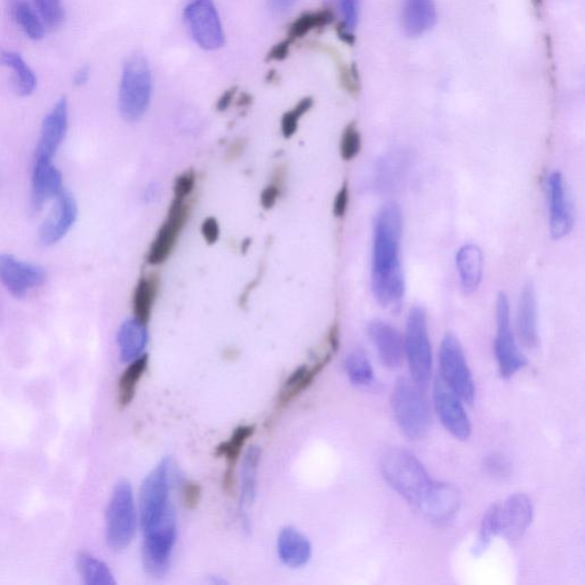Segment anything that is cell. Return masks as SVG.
Instances as JSON below:
<instances>
[{
	"mask_svg": "<svg viewBox=\"0 0 585 585\" xmlns=\"http://www.w3.org/2000/svg\"><path fill=\"white\" fill-rule=\"evenodd\" d=\"M88 79H90V68L82 67L76 72L75 84L82 86L88 82Z\"/></svg>",
	"mask_w": 585,
	"mask_h": 585,
	"instance_id": "11a10c76",
	"label": "cell"
},
{
	"mask_svg": "<svg viewBox=\"0 0 585 585\" xmlns=\"http://www.w3.org/2000/svg\"><path fill=\"white\" fill-rule=\"evenodd\" d=\"M78 219V205L70 192L63 191L56 197V204L39 229V240L45 246L61 242Z\"/></svg>",
	"mask_w": 585,
	"mask_h": 585,
	"instance_id": "d6986e66",
	"label": "cell"
},
{
	"mask_svg": "<svg viewBox=\"0 0 585 585\" xmlns=\"http://www.w3.org/2000/svg\"><path fill=\"white\" fill-rule=\"evenodd\" d=\"M547 194L551 237L555 240L563 239L573 229L574 214L562 173L550 174L547 181Z\"/></svg>",
	"mask_w": 585,
	"mask_h": 585,
	"instance_id": "9a60e30c",
	"label": "cell"
},
{
	"mask_svg": "<svg viewBox=\"0 0 585 585\" xmlns=\"http://www.w3.org/2000/svg\"><path fill=\"white\" fill-rule=\"evenodd\" d=\"M202 234L207 244L214 245L218 243L221 234L218 220L215 218H207L203 222Z\"/></svg>",
	"mask_w": 585,
	"mask_h": 585,
	"instance_id": "bcb514c9",
	"label": "cell"
},
{
	"mask_svg": "<svg viewBox=\"0 0 585 585\" xmlns=\"http://www.w3.org/2000/svg\"><path fill=\"white\" fill-rule=\"evenodd\" d=\"M138 525L134 493L126 480L119 482L111 494L107 509V543L115 552L130 547Z\"/></svg>",
	"mask_w": 585,
	"mask_h": 585,
	"instance_id": "8992f818",
	"label": "cell"
},
{
	"mask_svg": "<svg viewBox=\"0 0 585 585\" xmlns=\"http://www.w3.org/2000/svg\"><path fill=\"white\" fill-rule=\"evenodd\" d=\"M517 324L520 340L525 346L530 349L538 347V302H536V292L532 282H528L520 294Z\"/></svg>",
	"mask_w": 585,
	"mask_h": 585,
	"instance_id": "d4e9b609",
	"label": "cell"
},
{
	"mask_svg": "<svg viewBox=\"0 0 585 585\" xmlns=\"http://www.w3.org/2000/svg\"><path fill=\"white\" fill-rule=\"evenodd\" d=\"M184 20L195 43L205 51L220 50L226 37L213 0H191L184 8Z\"/></svg>",
	"mask_w": 585,
	"mask_h": 585,
	"instance_id": "30bf717a",
	"label": "cell"
},
{
	"mask_svg": "<svg viewBox=\"0 0 585 585\" xmlns=\"http://www.w3.org/2000/svg\"><path fill=\"white\" fill-rule=\"evenodd\" d=\"M349 205V188L348 183H344L338 194H336L333 213L335 218L342 219L346 215Z\"/></svg>",
	"mask_w": 585,
	"mask_h": 585,
	"instance_id": "f6af8a7d",
	"label": "cell"
},
{
	"mask_svg": "<svg viewBox=\"0 0 585 585\" xmlns=\"http://www.w3.org/2000/svg\"><path fill=\"white\" fill-rule=\"evenodd\" d=\"M333 20L334 14L330 8L303 13L288 27L286 38L293 44L296 40L307 36L310 31L327 27Z\"/></svg>",
	"mask_w": 585,
	"mask_h": 585,
	"instance_id": "1f68e13d",
	"label": "cell"
},
{
	"mask_svg": "<svg viewBox=\"0 0 585 585\" xmlns=\"http://www.w3.org/2000/svg\"><path fill=\"white\" fill-rule=\"evenodd\" d=\"M336 32H338V36L340 37L342 42L348 45L355 44V36L354 34H352V30L344 26L343 23L339 24L338 28H336Z\"/></svg>",
	"mask_w": 585,
	"mask_h": 585,
	"instance_id": "db71d44e",
	"label": "cell"
},
{
	"mask_svg": "<svg viewBox=\"0 0 585 585\" xmlns=\"http://www.w3.org/2000/svg\"><path fill=\"white\" fill-rule=\"evenodd\" d=\"M360 149H362V135H360L357 124L350 123L342 133L341 157L349 162L359 155Z\"/></svg>",
	"mask_w": 585,
	"mask_h": 585,
	"instance_id": "ab89813d",
	"label": "cell"
},
{
	"mask_svg": "<svg viewBox=\"0 0 585 585\" xmlns=\"http://www.w3.org/2000/svg\"><path fill=\"white\" fill-rule=\"evenodd\" d=\"M268 83H275L278 80V74L275 70H271L268 72L267 78Z\"/></svg>",
	"mask_w": 585,
	"mask_h": 585,
	"instance_id": "6f0895ef",
	"label": "cell"
},
{
	"mask_svg": "<svg viewBox=\"0 0 585 585\" xmlns=\"http://www.w3.org/2000/svg\"><path fill=\"white\" fill-rule=\"evenodd\" d=\"M346 372L351 383L358 387L370 386L374 380V371L370 360L362 351H352L346 358Z\"/></svg>",
	"mask_w": 585,
	"mask_h": 585,
	"instance_id": "e575fe53",
	"label": "cell"
},
{
	"mask_svg": "<svg viewBox=\"0 0 585 585\" xmlns=\"http://www.w3.org/2000/svg\"><path fill=\"white\" fill-rule=\"evenodd\" d=\"M343 24L350 30H354L359 20V0H339Z\"/></svg>",
	"mask_w": 585,
	"mask_h": 585,
	"instance_id": "ee69618b",
	"label": "cell"
},
{
	"mask_svg": "<svg viewBox=\"0 0 585 585\" xmlns=\"http://www.w3.org/2000/svg\"><path fill=\"white\" fill-rule=\"evenodd\" d=\"M292 43L287 38L276 44L271 50L268 52L266 56L267 62H274V61H283L290 55Z\"/></svg>",
	"mask_w": 585,
	"mask_h": 585,
	"instance_id": "681fc988",
	"label": "cell"
},
{
	"mask_svg": "<svg viewBox=\"0 0 585 585\" xmlns=\"http://www.w3.org/2000/svg\"><path fill=\"white\" fill-rule=\"evenodd\" d=\"M440 374L443 382L456 396L471 403L476 395L474 378L470 372L466 356L458 339L447 334L440 346Z\"/></svg>",
	"mask_w": 585,
	"mask_h": 585,
	"instance_id": "9c48e42d",
	"label": "cell"
},
{
	"mask_svg": "<svg viewBox=\"0 0 585 585\" xmlns=\"http://www.w3.org/2000/svg\"><path fill=\"white\" fill-rule=\"evenodd\" d=\"M224 356H226V358L230 357V359H234L235 356H237V352L234 349H229L224 352Z\"/></svg>",
	"mask_w": 585,
	"mask_h": 585,
	"instance_id": "680465c9",
	"label": "cell"
},
{
	"mask_svg": "<svg viewBox=\"0 0 585 585\" xmlns=\"http://www.w3.org/2000/svg\"><path fill=\"white\" fill-rule=\"evenodd\" d=\"M262 459L260 446H252L245 453L239 485L240 512L251 508L258 496V472Z\"/></svg>",
	"mask_w": 585,
	"mask_h": 585,
	"instance_id": "83f0119b",
	"label": "cell"
},
{
	"mask_svg": "<svg viewBox=\"0 0 585 585\" xmlns=\"http://www.w3.org/2000/svg\"><path fill=\"white\" fill-rule=\"evenodd\" d=\"M77 566L87 585H116L114 574L102 560L83 552L77 559Z\"/></svg>",
	"mask_w": 585,
	"mask_h": 585,
	"instance_id": "836d02e7",
	"label": "cell"
},
{
	"mask_svg": "<svg viewBox=\"0 0 585 585\" xmlns=\"http://www.w3.org/2000/svg\"><path fill=\"white\" fill-rule=\"evenodd\" d=\"M314 99L307 96L295 104V107L290 111L285 112L282 118V133L285 139H291L298 131L301 118L308 114L312 107H314Z\"/></svg>",
	"mask_w": 585,
	"mask_h": 585,
	"instance_id": "74e56055",
	"label": "cell"
},
{
	"mask_svg": "<svg viewBox=\"0 0 585 585\" xmlns=\"http://www.w3.org/2000/svg\"><path fill=\"white\" fill-rule=\"evenodd\" d=\"M0 282L16 299H23L47 282L46 270L38 264L0 254Z\"/></svg>",
	"mask_w": 585,
	"mask_h": 585,
	"instance_id": "5bb4252c",
	"label": "cell"
},
{
	"mask_svg": "<svg viewBox=\"0 0 585 585\" xmlns=\"http://www.w3.org/2000/svg\"><path fill=\"white\" fill-rule=\"evenodd\" d=\"M62 173L53 162H35L31 180V207L35 212L63 192Z\"/></svg>",
	"mask_w": 585,
	"mask_h": 585,
	"instance_id": "44dd1931",
	"label": "cell"
},
{
	"mask_svg": "<svg viewBox=\"0 0 585 585\" xmlns=\"http://www.w3.org/2000/svg\"><path fill=\"white\" fill-rule=\"evenodd\" d=\"M282 195V188L275 186V184H269V186L262 191L260 202L264 210H271L278 202V199Z\"/></svg>",
	"mask_w": 585,
	"mask_h": 585,
	"instance_id": "7dc6e473",
	"label": "cell"
},
{
	"mask_svg": "<svg viewBox=\"0 0 585 585\" xmlns=\"http://www.w3.org/2000/svg\"><path fill=\"white\" fill-rule=\"evenodd\" d=\"M4 66L14 71L16 92L21 96H28L36 90L37 78L34 71L24 62L21 55L15 52H4L0 56Z\"/></svg>",
	"mask_w": 585,
	"mask_h": 585,
	"instance_id": "d6a6232c",
	"label": "cell"
},
{
	"mask_svg": "<svg viewBox=\"0 0 585 585\" xmlns=\"http://www.w3.org/2000/svg\"><path fill=\"white\" fill-rule=\"evenodd\" d=\"M120 359L124 363H131L144 355L149 343L148 325L132 318L120 326L117 334Z\"/></svg>",
	"mask_w": 585,
	"mask_h": 585,
	"instance_id": "4316f807",
	"label": "cell"
},
{
	"mask_svg": "<svg viewBox=\"0 0 585 585\" xmlns=\"http://www.w3.org/2000/svg\"><path fill=\"white\" fill-rule=\"evenodd\" d=\"M534 507L526 494H515L498 506V535L515 542L523 538L533 522Z\"/></svg>",
	"mask_w": 585,
	"mask_h": 585,
	"instance_id": "2e32d148",
	"label": "cell"
},
{
	"mask_svg": "<svg viewBox=\"0 0 585 585\" xmlns=\"http://www.w3.org/2000/svg\"><path fill=\"white\" fill-rule=\"evenodd\" d=\"M181 503L184 509L194 511L203 498V487L195 480L180 479Z\"/></svg>",
	"mask_w": 585,
	"mask_h": 585,
	"instance_id": "60d3db41",
	"label": "cell"
},
{
	"mask_svg": "<svg viewBox=\"0 0 585 585\" xmlns=\"http://www.w3.org/2000/svg\"><path fill=\"white\" fill-rule=\"evenodd\" d=\"M192 203L187 200L173 199L167 218L152 242L147 261L150 266H160L167 261L178 245L180 236L190 219Z\"/></svg>",
	"mask_w": 585,
	"mask_h": 585,
	"instance_id": "7c38bea8",
	"label": "cell"
},
{
	"mask_svg": "<svg viewBox=\"0 0 585 585\" xmlns=\"http://www.w3.org/2000/svg\"><path fill=\"white\" fill-rule=\"evenodd\" d=\"M336 352L338 350L333 348L330 343L327 344L325 340L322 350L318 352L310 364H304L296 368L288 376L278 392L276 413L284 411L314 384L318 376L331 363Z\"/></svg>",
	"mask_w": 585,
	"mask_h": 585,
	"instance_id": "4fadbf2b",
	"label": "cell"
},
{
	"mask_svg": "<svg viewBox=\"0 0 585 585\" xmlns=\"http://www.w3.org/2000/svg\"><path fill=\"white\" fill-rule=\"evenodd\" d=\"M162 286V280L157 272L142 277L136 285L133 294V314L134 318L141 323L148 325L154 310L155 303Z\"/></svg>",
	"mask_w": 585,
	"mask_h": 585,
	"instance_id": "f1b7e54d",
	"label": "cell"
},
{
	"mask_svg": "<svg viewBox=\"0 0 585 585\" xmlns=\"http://www.w3.org/2000/svg\"><path fill=\"white\" fill-rule=\"evenodd\" d=\"M280 562L290 568L307 566L312 558V544L306 535L292 526L280 531L277 540Z\"/></svg>",
	"mask_w": 585,
	"mask_h": 585,
	"instance_id": "603a6c76",
	"label": "cell"
},
{
	"mask_svg": "<svg viewBox=\"0 0 585 585\" xmlns=\"http://www.w3.org/2000/svg\"><path fill=\"white\" fill-rule=\"evenodd\" d=\"M286 178H287V167L285 165H279L276 167L274 174H272V182L271 183L275 184V186L283 189Z\"/></svg>",
	"mask_w": 585,
	"mask_h": 585,
	"instance_id": "f5cc1de1",
	"label": "cell"
},
{
	"mask_svg": "<svg viewBox=\"0 0 585 585\" xmlns=\"http://www.w3.org/2000/svg\"><path fill=\"white\" fill-rule=\"evenodd\" d=\"M367 332L382 364L389 368L399 367L403 359V341L396 328L376 319L368 325Z\"/></svg>",
	"mask_w": 585,
	"mask_h": 585,
	"instance_id": "7402d4cb",
	"label": "cell"
},
{
	"mask_svg": "<svg viewBox=\"0 0 585 585\" xmlns=\"http://www.w3.org/2000/svg\"><path fill=\"white\" fill-rule=\"evenodd\" d=\"M254 424H244L232 431L231 436L215 448V456L226 460L228 471H236L237 464L242 459L244 448L255 435Z\"/></svg>",
	"mask_w": 585,
	"mask_h": 585,
	"instance_id": "f546056e",
	"label": "cell"
},
{
	"mask_svg": "<svg viewBox=\"0 0 585 585\" xmlns=\"http://www.w3.org/2000/svg\"><path fill=\"white\" fill-rule=\"evenodd\" d=\"M197 176L194 170L184 172L175 180L174 198L187 200L191 197L196 187Z\"/></svg>",
	"mask_w": 585,
	"mask_h": 585,
	"instance_id": "7bdbcfd3",
	"label": "cell"
},
{
	"mask_svg": "<svg viewBox=\"0 0 585 585\" xmlns=\"http://www.w3.org/2000/svg\"><path fill=\"white\" fill-rule=\"evenodd\" d=\"M178 539V522L172 508L150 530L143 532L142 564L151 578H163L170 570Z\"/></svg>",
	"mask_w": 585,
	"mask_h": 585,
	"instance_id": "5b68a950",
	"label": "cell"
},
{
	"mask_svg": "<svg viewBox=\"0 0 585 585\" xmlns=\"http://www.w3.org/2000/svg\"><path fill=\"white\" fill-rule=\"evenodd\" d=\"M152 95V75L149 63L142 54L127 58L120 79L118 109L128 123L139 122L149 109Z\"/></svg>",
	"mask_w": 585,
	"mask_h": 585,
	"instance_id": "3957f363",
	"label": "cell"
},
{
	"mask_svg": "<svg viewBox=\"0 0 585 585\" xmlns=\"http://www.w3.org/2000/svg\"><path fill=\"white\" fill-rule=\"evenodd\" d=\"M37 10L46 26L55 29L62 26L66 11L61 0H35Z\"/></svg>",
	"mask_w": 585,
	"mask_h": 585,
	"instance_id": "f35d334b",
	"label": "cell"
},
{
	"mask_svg": "<svg viewBox=\"0 0 585 585\" xmlns=\"http://www.w3.org/2000/svg\"><path fill=\"white\" fill-rule=\"evenodd\" d=\"M436 411L440 421L448 432L460 440L471 435V422L464 410L460 398L446 386L442 379H437L434 389Z\"/></svg>",
	"mask_w": 585,
	"mask_h": 585,
	"instance_id": "e0dca14e",
	"label": "cell"
},
{
	"mask_svg": "<svg viewBox=\"0 0 585 585\" xmlns=\"http://www.w3.org/2000/svg\"><path fill=\"white\" fill-rule=\"evenodd\" d=\"M380 468L386 482L415 508L435 482L419 459L404 448H392L384 454Z\"/></svg>",
	"mask_w": 585,
	"mask_h": 585,
	"instance_id": "7a4b0ae2",
	"label": "cell"
},
{
	"mask_svg": "<svg viewBox=\"0 0 585 585\" xmlns=\"http://www.w3.org/2000/svg\"><path fill=\"white\" fill-rule=\"evenodd\" d=\"M238 91V87L234 86L229 88V90H227L226 92H224L218 102H216V110H218L219 112H224L227 111L230 107L232 102L235 101L236 98V94Z\"/></svg>",
	"mask_w": 585,
	"mask_h": 585,
	"instance_id": "f907efd6",
	"label": "cell"
},
{
	"mask_svg": "<svg viewBox=\"0 0 585 585\" xmlns=\"http://www.w3.org/2000/svg\"><path fill=\"white\" fill-rule=\"evenodd\" d=\"M495 356L502 378L509 379L527 365V359L519 350L511 330L510 306L507 295L500 293L496 301Z\"/></svg>",
	"mask_w": 585,
	"mask_h": 585,
	"instance_id": "8fae6325",
	"label": "cell"
},
{
	"mask_svg": "<svg viewBox=\"0 0 585 585\" xmlns=\"http://www.w3.org/2000/svg\"><path fill=\"white\" fill-rule=\"evenodd\" d=\"M68 117V101L62 98L44 119L35 152V162H53L56 152L66 139Z\"/></svg>",
	"mask_w": 585,
	"mask_h": 585,
	"instance_id": "ac0fdd59",
	"label": "cell"
},
{
	"mask_svg": "<svg viewBox=\"0 0 585 585\" xmlns=\"http://www.w3.org/2000/svg\"><path fill=\"white\" fill-rule=\"evenodd\" d=\"M403 215L396 203L381 208L374 224L372 288L383 308L395 309L404 299L405 277L400 262Z\"/></svg>",
	"mask_w": 585,
	"mask_h": 585,
	"instance_id": "6da1fadb",
	"label": "cell"
},
{
	"mask_svg": "<svg viewBox=\"0 0 585 585\" xmlns=\"http://www.w3.org/2000/svg\"><path fill=\"white\" fill-rule=\"evenodd\" d=\"M179 482L171 459H164L144 478L140 490V526L142 533L154 527L173 507L171 488Z\"/></svg>",
	"mask_w": 585,
	"mask_h": 585,
	"instance_id": "277c9868",
	"label": "cell"
},
{
	"mask_svg": "<svg viewBox=\"0 0 585 585\" xmlns=\"http://www.w3.org/2000/svg\"><path fill=\"white\" fill-rule=\"evenodd\" d=\"M15 19L21 29L30 39L39 40L45 35L44 24L36 13L31 10L29 4L20 2L15 6Z\"/></svg>",
	"mask_w": 585,
	"mask_h": 585,
	"instance_id": "d590c367",
	"label": "cell"
},
{
	"mask_svg": "<svg viewBox=\"0 0 585 585\" xmlns=\"http://www.w3.org/2000/svg\"><path fill=\"white\" fill-rule=\"evenodd\" d=\"M405 351L414 383L426 388L432 372V351L428 333L427 311L415 307L406 324Z\"/></svg>",
	"mask_w": 585,
	"mask_h": 585,
	"instance_id": "ba28073f",
	"label": "cell"
},
{
	"mask_svg": "<svg viewBox=\"0 0 585 585\" xmlns=\"http://www.w3.org/2000/svg\"><path fill=\"white\" fill-rule=\"evenodd\" d=\"M149 367V355L144 354L128 363L126 370L120 375L118 381V405L126 408L133 403L139 383L147 373Z\"/></svg>",
	"mask_w": 585,
	"mask_h": 585,
	"instance_id": "4dcf8cb0",
	"label": "cell"
},
{
	"mask_svg": "<svg viewBox=\"0 0 585 585\" xmlns=\"http://www.w3.org/2000/svg\"><path fill=\"white\" fill-rule=\"evenodd\" d=\"M253 103V96L248 93L240 94L239 98L237 99V107L239 108H247L250 107Z\"/></svg>",
	"mask_w": 585,
	"mask_h": 585,
	"instance_id": "9f6ffc18",
	"label": "cell"
},
{
	"mask_svg": "<svg viewBox=\"0 0 585 585\" xmlns=\"http://www.w3.org/2000/svg\"><path fill=\"white\" fill-rule=\"evenodd\" d=\"M247 149V140L245 138H239L232 141L224 154V160L227 163H235L237 160L245 154Z\"/></svg>",
	"mask_w": 585,
	"mask_h": 585,
	"instance_id": "c3c4849f",
	"label": "cell"
},
{
	"mask_svg": "<svg viewBox=\"0 0 585 585\" xmlns=\"http://www.w3.org/2000/svg\"><path fill=\"white\" fill-rule=\"evenodd\" d=\"M461 286L464 292L474 293L482 284L484 275V254L476 244H464L456 254Z\"/></svg>",
	"mask_w": 585,
	"mask_h": 585,
	"instance_id": "484cf974",
	"label": "cell"
},
{
	"mask_svg": "<svg viewBox=\"0 0 585 585\" xmlns=\"http://www.w3.org/2000/svg\"><path fill=\"white\" fill-rule=\"evenodd\" d=\"M498 535V506L488 510L483 518L478 541L472 552L476 557L482 556L488 547L491 546L494 536Z\"/></svg>",
	"mask_w": 585,
	"mask_h": 585,
	"instance_id": "8d00e7d4",
	"label": "cell"
},
{
	"mask_svg": "<svg viewBox=\"0 0 585 585\" xmlns=\"http://www.w3.org/2000/svg\"><path fill=\"white\" fill-rule=\"evenodd\" d=\"M296 0H269L271 11L276 14H284L291 10Z\"/></svg>",
	"mask_w": 585,
	"mask_h": 585,
	"instance_id": "816d5d0a",
	"label": "cell"
},
{
	"mask_svg": "<svg viewBox=\"0 0 585 585\" xmlns=\"http://www.w3.org/2000/svg\"><path fill=\"white\" fill-rule=\"evenodd\" d=\"M461 507V495L450 484L434 482L416 507L430 522L443 524L450 522Z\"/></svg>",
	"mask_w": 585,
	"mask_h": 585,
	"instance_id": "ffe728a7",
	"label": "cell"
},
{
	"mask_svg": "<svg viewBox=\"0 0 585 585\" xmlns=\"http://www.w3.org/2000/svg\"><path fill=\"white\" fill-rule=\"evenodd\" d=\"M421 388L408 380L397 382L392 391L391 406L400 430L410 439H420L427 434L430 413Z\"/></svg>",
	"mask_w": 585,
	"mask_h": 585,
	"instance_id": "52a82bcc",
	"label": "cell"
},
{
	"mask_svg": "<svg viewBox=\"0 0 585 585\" xmlns=\"http://www.w3.org/2000/svg\"><path fill=\"white\" fill-rule=\"evenodd\" d=\"M437 8L434 0H404L402 26L408 37H420L435 27Z\"/></svg>",
	"mask_w": 585,
	"mask_h": 585,
	"instance_id": "cb8c5ba5",
	"label": "cell"
},
{
	"mask_svg": "<svg viewBox=\"0 0 585 585\" xmlns=\"http://www.w3.org/2000/svg\"><path fill=\"white\" fill-rule=\"evenodd\" d=\"M485 469L488 475L494 478L504 479L510 476L512 464L507 456L501 453H492L485 460Z\"/></svg>",
	"mask_w": 585,
	"mask_h": 585,
	"instance_id": "b9f144b4",
	"label": "cell"
}]
</instances>
